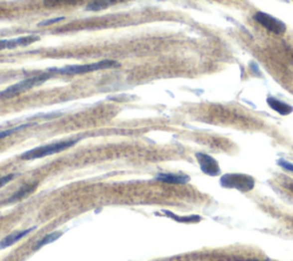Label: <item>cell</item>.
I'll return each instance as SVG.
<instances>
[{
    "label": "cell",
    "instance_id": "4fadbf2b",
    "mask_svg": "<svg viewBox=\"0 0 293 261\" xmlns=\"http://www.w3.org/2000/svg\"><path fill=\"white\" fill-rule=\"evenodd\" d=\"M84 1H86V0H44V5L49 7V8H54V7L79 5Z\"/></svg>",
    "mask_w": 293,
    "mask_h": 261
},
{
    "label": "cell",
    "instance_id": "9a60e30c",
    "mask_svg": "<svg viewBox=\"0 0 293 261\" xmlns=\"http://www.w3.org/2000/svg\"><path fill=\"white\" fill-rule=\"evenodd\" d=\"M61 236H62V233H59V232L52 233V234H48L47 236H45L44 239H42V240H40L39 242H38L37 245H36V248H34V250H39L40 248L45 247V245H47V244H49V243H53L54 241H56L57 239H60Z\"/></svg>",
    "mask_w": 293,
    "mask_h": 261
},
{
    "label": "cell",
    "instance_id": "ffe728a7",
    "mask_svg": "<svg viewBox=\"0 0 293 261\" xmlns=\"http://www.w3.org/2000/svg\"><path fill=\"white\" fill-rule=\"evenodd\" d=\"M287 187H288L289 189H290L291 191H293V181H292V182H290V183H289V185H288Z\"/></svg>",
    "mask_w": 293,
    "mask_h": 261
},
{
    "label": "cell",
    "instance_id": "e0dca14e",
    "mask_svg": "<svg viewBox=\"0 0 293 261\" xmlns=\"http://www.w3.org/2000/svg\"><path fill=\"white\" fill-rule=\"evenodd\" d=\"M14 178H15V174H8V175L1 176V178H0V188H2L3 186H6L7 183L10 182Z\"/></svg>",
    "mask_w": 293,
    "mask_h": 261
},
{
    "label": "cell",
    "instance_id": "6da1fadb",
    "mask_svg": "<svg viewBox=\"0 0 293 261\" xmlns=\"http://www.w3.org/2000/svg\"><path fill=\"white\" fill-rule=\"evenodd\" d=\"M55 74H57L56 69H51L47 72H41V74H38L33 77H30L28 79L22 80L20 83L14 84V85L7 87L6 90L0 92V99H11L17 97V95L47 82Z\"/></svg>",
    "mask_w": 293,
    "mask_h": 261
},
{
    "label": "cell",
    "instance_id": "3957f363",
    "mask_svg": "<svg viewBox=\"0 0 293 261\" xmlns=\"http://www.w3.org/2000/svg\"><path fill=\"white\" fill-rule=\"evenodd\" d=\"M121 67V63L114 60H103L99 61L95 63H88L82 65H68V67L56 69L57 74L60 75H85L90 74V72L98 71V70H105V69L111 68H118Z\"/></svg>",
    "mask_w": 293,
    "mask_h": 261
},
{
    "label": "cell",
    "instance_id": "44dd1931",
    "mask_svg": "<svg viewBox=\"0 0 293 261\" xmlns=\"http://www.w3.org/2000/svg\"><path fill=\"white\" fill-rule=\"evenodd\" d=\"M248 261H260V260H258V259H250Z\"/></svg>",
    "mask_w": 293,
    "mask_h": 261
},
{
    "label": "cell",
    "instance_id": "ba28073f",
    "mask_svg": "<svg viewBox=\"0 0 293 261\" xmlns=\"http://www.w3.org/2000/svg\"><path fill=\"white\" fill-rule=\"evenodd\" d=\"M156 180L164 183H171V185H184L189 182V178L186 174H174V173H159L156 175Z\"/></svg>",
    "mask_w": 293,
    "mask_h": 261
},
{
    "label": "cell",
    "instance_id": "5b68a950",
    "mask_svg": "<svg viewBox=\"0 0 293 261\" xmlns=\"http://www.w3.org/2000/svg\"><path fill=\"white\" fill-rule=\"evenodd\" d=\"M254 21H257L259 24H261L264 28H266L268 31H271L275 34H282L287 31V25L279 20V18L272 16L264 11H257L253 15Z\"/></svg>",
    "mask_w": 293,
    "mask_h": 261
},
{
    "label": "cell",
    "instance_id": "ac0fdd59",
    "mask_svg": "<svg viewBox=\"0 0 293 261\" xmlns=\"http://www.w3.org/2000/svg\"><path fill=\"white\" fill-rule=\"evenodd\" d=\"M64 17H56V18H52V20H46L44 22L38 23V26H45V25H51L54 24V23H57L60 21H63Z\"/></svg>",
    "mask_w": 293,
    "mask_h": 261
},
{
    "label": "cell",
    "instance_id": "7a4b0ae2",
    "mask_svg": "<svg viewBox=\"0 0 293 261\" xmlns=\"http://www.w3.org/2000/svg\"><path fill=\"white\" fill-rule=\"evenodd\" d=\"M78 140H67V141H60L55 142V143L41 145V147L33 148L31 150L25 151L21 155V159L24 160H33L38 158H44V157L55 155L57 152L64 151L67 149L71 148L75 145Z\"/></svg>",
    "mask_w": 293,
    "mask_h": 261
},
{
    "label": "cell",
    "instance_id": "2e32d148",
    "mask_svg": "<svg viewBox=\"0 0 293 261\" xmlns=\"http://www.w3.org/2000/svg\"><path fill=\"white\" fill-rule=\"evenodd\" d=\"M29 124H25V125H21V126H17V128H14V129H9V130H2V132H0V140L5 139V137L11 135V134L16 133L17 130H23L25 128H28Z\"/></svg>",
    "mask_w": 293,
    "mask_h": 261
},
{
    "label": "cell",
    "instance_id": "7c38bea8",
    "mask_svg": "<svg viewBox=\"0 0 293 261\" xmlns=\"http://www.w3.org/2000/svg\"><path fill=\"white\" fill-rule=\"evenodd\" d=\"M125 1V0H92L91 2L87 3L86 10L90 11H99L106 9L108 7L115 5V3Z\"/></svg>",
    "mask_w": 293,
    "mask_h": 261
},
{
    "label": "cell",
    "instance_id": "9c48e42d",
    "mask_svg": "<svg viewBox=\"0 0 293 261\" xmlns=\"http://www.w3.org/2000/svg\"><path fill=\"white\" fill-rule=\"evenodd\" d=\"M37 186H38V182H32V183H29V185H25L21 187L20 189H18L16 193L14 195H11L10 197L7 199L5 202V204H11V203H16L18 201H21L23 198H26L29 195H31L34 190L37 189Z\"/></svg>",
    "mask_w": 293,
    "mask_h": 261
},
{
    "label": "cell",
    "instance_id": "52a82bcc",
    "mask_svg": "<svg viewBox=\"0 0 293 261\" xmlns=\"http://www.w3.org/2000/svg\"><path fill=\"white\" fill-rule=\"evenodd\" d=\"M40 37L38 36H24V37H18L14 38V39H3L0 40V51L2 49H13L16 47H25V46H29L36 41H39Z\"/></svg>",
    "mask_w": 293,
    "mask_h": 261
},
{
    "label": "cell",
    "instance_id": "30bf717a",
    "mask_svg": "<svg viewBox=\"0 0 293 261\" xmlns=\"http://www.w3.org/2000/svg\"><path fill=\"white\" fill-rule=\"evenodd\" d=\"M34 229H36V227H32V228H29V229L22 230V232H15V233L9 234L8 236H6L5 239H2L1 242H0V250H2V249H6V248L11 247V245L16 243V242H18L21 239H23V237L28 235V234L32 233Z\"/></svg>",
    "mask_w": 293,
    "mask_h": 261
},
{
    "label": "cell",
    "instance_id": "d6986e66",
    "mask_svg": "<svg viewBox=\"0 0 293 261\" xmlns=\"http://www.w3.org/2000/svg\"><path fill=\"white\" fill-rule=\"evenodd\" d=\"M277 163H279L280 166H281V167H283L284 170L290 171V172H293V164L289 163V162H287V160H284V159H280Z\"/></svg>",
    "mask_w": 293,
    "mask_h": 261
},
{
    "label": "cell",
    "instance_id": "5bb4252c",
    "mask_svg": "<svg viewBox=\"0 0 293 261\" xmlns=\"http://www.w3.org/2000/svg\"><path fill=\"white\" fill-rule=\"evenodd\" d=\"M168 218L173 219L176 222H181V224H196V222L200 221L199 216H188V217H179L176 214L169 212V211H163Z\"/></svg>",
    "mask_w": 293,
    "mask_h": 261
},
{
    "label": "cell",
    "instance_id": "277c9868",
    "mask_svg": "<svg viewBox=\"0 0 293 261\" xmlns=\"http://www.w3.org/2000/svg\"><path fill=\"white\" fill-rule=\"evenodd\" d=\"M220 185L223 188H227V189H236L242 191V193H248L256 186V181L251 175L228 173L220 178Z\"/></svg>",
    "mask_w": 293,
    "mask_h": 261
},
{
    "label": "cell",
    "instance_id": "8992f818",
    "mask_svg": "<svg viewBox=\"0 0 293 261\" xmlns=\"http://www.w3.org/2000/svg\"><path fill=\"white\" fill-rule=\"evenodd\" d=\"M196 158L198 160L200 170H202L203 173L211 176H217L220 174L221 170H220L219 164L213 157L203 152H197L196 153Z\"/></svg>",
    "mask_w": 293,
    "mask_h": 261
},
{
    "label": "cell",
    "instance_id": "8fae6325",
    "mask_svg": "<svg viewBox=\"0 0 293 261\" xmlns=\"http://www.w3.org/2000/svg\"><path fill=\"white\" fill-rule=\"evenodd\" d=\"M267 103L273 110H275L276 113H279L280 115H282V116H288V115H290L291 113H293V107H291L290 105H288V103L282 102L281 100L276 99V98L269 97L267 99Z\"/></svg>",
    "mask_w": 293,
    "mask_h": 261
}]
</instances>
